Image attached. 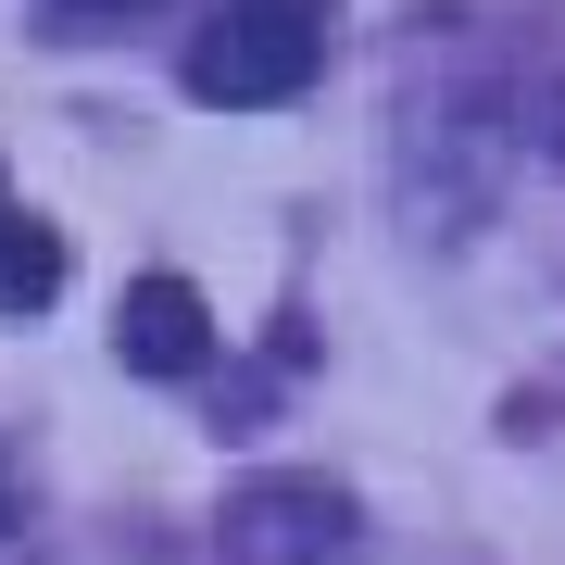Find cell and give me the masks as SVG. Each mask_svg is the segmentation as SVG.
<instances>
[{
	"instance_id": "7",
	"label": "cell",
	"mask_w": 565,
	"mask_h": 565,
	"mask_svg": "<svg viewBox=\"0 0 565 565\" xmlns=\"http://www.w3.org/2000/svg\"><path fill=\"white\" fill-rule=\"evenodd\" d=\"M63 25H126V13H151V0H51Z\"/></svg>"
},
{
	"instance_id": "6",
	"label": "cell",
	"mask_w": 565,
	"mask_h": 565,
	"mask_svg": "<svg viewBox=\"0 0 565 565\" xmlns=\"http://www.w3.org/2000/svg\"><path fill=\"white\" fill-rule=\"evenodd\" d=\"M503 126H515V139H541V151L565 163V76H527L515 102H503Z\"/></svg>"
},
{
	"instance_id": "5",
	"label": "cell",
	"mask_w": 565,
	"mask_h": 565,
	"mask_svg": "<svg viewBox=\"0 0 565 565\" xmlns=\"http://www.w3.org/2000/svg\"><path fill=\"white\" fill-rule=\"evenodd\" d=\"M51 289H63V226L25 214V202H0V315H39Z\"/></svg>"
},
{
	"instance_id": "8",
	"label": "cell",
	"mask_w": 565,
	"mask_h": 565,
	"mask_svg": "<svg viewBox=\"0 0 565 565\" xmlns=\"http://www.w3.org/2000/svg\"><path fill=\"white\" fill-rule=\"evenodd\" d=\"M0 527H13V465H0Z\"/></svg>"
},
{
	"instance_id": "3",
	"label": "cell",
	"mask_w": 565,
	"mask_h": 565,
	"mask_svg": "<svg viewBox=\"0 0 565 565\" xmlns=\"http://www.w3.org/2000/svg\"><path fill=\"white\" fill-rule=\"evenodd\" d=\"M226 565H364V503L315 465H277V478H239L214 515Z\"/></svg>"
},
{
	"instance_id": "1",
	"label": "cell",
	"mask_w": 565,
	"mask_h": 565,
	"mask_svg": "<svg viewBox=\"0 0 565 565\" xmlns=\"http://www.w3.org/2000/svg\"><path fill=\"white\" fill-rule=\"evenodd\" d=\"M503 163H515V126L478 76L403 88V214H415V239H478L490 202H503Z\"/></svg>"
},
{
	"instance_id": "2",
	"label": "cell",
	"mask_w": 565,
	"mask_h": 565,
	"mask_svg": "<svg viewBox=\"0 0 565 565\" xmlns=\"http://www.w3.org/2000/svg\"><path fill=\"white\" fill-rule=\"evenodd\" d=\"M315 63H327V0H226L189 39V102L264 114V102H302Z\"/></svg>"
},
{
	"instance_id": "4",
	"label": "cell",
	"mask_w": 565,
	"mask_h": 565,
	"mask_svg": "<svg viewBox=\"0 0 565 565\" xmlns=\"http://www.w3.org/2000/svg\"><path fill=\"white\" fill-rule=\"evenodd\" d=\"M114 352L139 364V377H202V364H214V302L189 277H139L114 302Z\"/></svg>"
}]
</instances>
